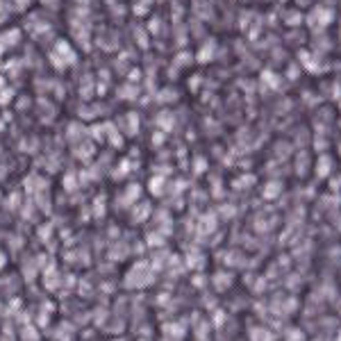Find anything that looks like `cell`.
Returning a JSON list of instances; mask_svg holds the SVG:
<instances>
[{
  "label": "cell",
  "instance_id": "6da1fadb",
  "mask_svg": "<svg viewBox=\"0 0 341 341\" xmlns=\"http://www.w3.org/2000/svg\"><path fill=\"white\" fill-rule=\"evenodd\" d=\"M48 59H50V64H52V68H55V71L64 73L68 66H75V64H77V52H75V48L71 46V41L57 39L55 46H52L50 52H48Z\"/></svg>",
  "mask_w": 341,
  "mask_h": 341
},
{
  "label": "cell",
  "instance_id": "7a4b0ae2",
  "mask_svg": "<svg viewBox=\"0 0 341 341\" xmlns=\"http://www.w3.org/2000/svg\"><path fill=\"white\" fill-rule=\"evenodd\" d=\"M216 50H218V44L214 39H207L205 44L200 46V50H198L196 59L200 62V64H207V62H212L214 57H216Z\"/></svg>",
  "mask_w": 341,
  "mask_h": 341
},
{
  "label": "cell",
  "instance_id": "3957f363",
  "mask_svg": "<svg viewBox=\"0 0 341 341\" xmlns=\"http://www.w3.org/2000/svg\"><path fill=\"white\" fill-rule=\"evenodd\" d=\"M18 41H21V30L18 28H12V30H7V32L0 34V46H3L5 50L18 46Z\"/></svg>",
  "mask_w": 341,
  "mask_h": 341
},
{
  "label": "cell",
  "instance_id": "277c9868",
  "mask_svg": "<svg viewBox=\"0 0 341 341\" xmlns=\"http://www.w3.org/2000/svg\"><path fill=\"white\" fill-rule=\"evenodd\" d=\"M150 5H153V0H136V3H134V14H136V16H146V14L150 12Z\"/></svg>",
  "mask_w": 341,
  "mask_h": 341
},
{
  "label": "cell",
  "instance_id": "5b68a950",
  "mask_svg": "<svg viewBox=\"0 0 341 341\" xmlns=\"http://www.w3.org/2000/svg\"><path fill=\"white\" fill-rule=\"evenodd\" d=\"M136 121H139V116H136L134 112H130L128 116H125V128H128V134H136V130H139V123H136Z\"/></svg>",
  "mask_w": 341,
  "mask_h": 341
},
{
  "label": "cell",
  "instance_id": "8992f818",
  "mask_svg": "<svg viewBox=\"0 0 341 341\" xmlns=\"http://www.w3.org/2000/svg\"><path fill=\"white\" fill-rule=\"evenodd\" d=\"M12 9H14V7L7 3V0H0V25L7 23V18L12 16Z\"/></svg>",
  "mask_w": 341,
  "mask_h": 341
},
{
  "label": "cell",
  "instance_id": "52a82bcc",
  "mask_svg": "<svg viewBox=\"0 0 341 341\" xmlns=\"http://www.w3.org/2000/svg\"><path fill=\"white\" fill-rule=\"evenodd\" d=\"M32 3H34V0H12V7L16 9V12H28Z\"/></svg>",
  "mask_w": 341,
  "mask_h": 341
},
{
  "label": "cell",
  "instance_id": "ba28073f",
  "mask_svg": "<svg viewBox=\"0 0 341 341\" xmlns=\"http://www.w3.org/2000/svg\"><path fill=\"white\" fill-rule=\"evenodd\" d=\"M39 3H44V5H48V7H52V5H57L59 0H39Z\"/></svg>",
  "mask_w": 341,
  "mask_h": 341
},
{
  "label": "cell",
  "instance_id": "9c48e42d",
  "mask_svg": "<svg viewBox=\"0 0 341 341\" xmlns=\"http://www.w3.org/2000/svg\"><path fill=\"white\" fill-rule=\"evenodd\" d=\"M5 55V48H3V46H0V57H3Z\"/></svg>",
  "mask_w": 341,
  "mask_h": 341
}]
</instances>
